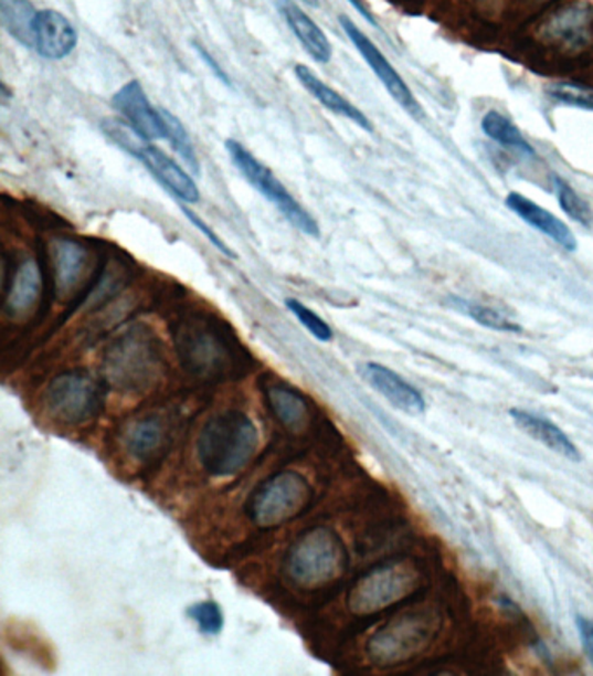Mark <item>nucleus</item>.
<instances>
[{"label": "nucleus", "mask_w": 593, "mask_h": 676, "mask_svg": "<svg viewBox=\"0 0 593 676\" xmlns=\"http://www.w3.org/2000/svg\"><path fill=\"white\" fill-rule=\"evenodd\" d=\"M258 445V429L251 418L226 411L205 423L197 441V456L209 475L232 477L250 465Z\"/></svg>", "instance_id": "nucleus-1"}, {"label": "nucleus", "mask_w": 593, "mask_h": 676, "mask_svg": "<svg viewBox=\"0 0 593 676\" xmlns=\"http://www.w3.org/2000/svg\"><path fill=\"white\" fill-rule=\"evenodd\" d=\"M347 563L343 541L328 527H314L290 547L286 571L296 587L316 590L341 578Z\"/></svg>", "instance_id": "nucleus-2"}, {"label": "nucleus", "mask_w": 593, "mask_h": 676, "mask_svg": "<svg viewBox=\"0 0 593 676\" xmlns=\"http://www.w3.org/2000/svg\"><path fill=\"white\" fill-rule=\"evenodd\" d=\"M225 148L229 151L230 160L239 169V172L246 178L247 183L260 196L265 197L283 214L284 220L290 226H295L305 235L319 239L320 226L316 218L311 216L310 212L299 204L295 197L290 196L289 190L284 187L283 181L278 180L268 166H265L258 157L251 154L237 139H226Z\"/></svg>", "instance_id": "nucleus-3"}, {"label": "nucleus", "mask_w": 593, "mask_h": 676, "mask_svg": "<svg viewBox=\"0 0 593 676\" xmlns=\"http://www.w3.org/2000/svg\"><path fill=\"white\" fill-rule=\"evenodd\" d=\"M311 497L314 490L301 473H275L251 494L247 515L254 526L274 529L304 514Z\"/></svg>", "instance_id": "nucleus-4"}, {"label": "nucleus", "mask_w": 593, "mask_h": 676, "mask_svg": "<svg viewBox=\"0 0 593 676\" xmlns=\"http://www.w3.org/2000/svg\"><path fill=\"white\" fill-rule=\"evenodd\" d=\"M416 569L411 563L381 566L368 572L348 593V609L357 615H371L401 602L417 587Z\"/></svg>", "instance_id": "nucleus-5"}, {"label": "nucleus", "mask_w": 593, "mask_h": 676, "mask_svg": "<svg viewBox=\"0 0 593 676\" xmlns=\"http://www.w3.org/2000/svg\"><path fill=\"white\" fill-rule=\"evenodd\" d=\"M434 614H407L392 621L369 640L368 656L378 666H393L416 656L437 632Z\"/></svg>", "instance_id": "nucleus-6"}, {"label": "nucleus", "mask_w": 593, "mask_h": 676, "mask_svg": "<svg viewBox=\"0 0 593 676\" xmlns=\"http://www.w3.org/2000/svg\"><path fill=\"white\" fill-rule=\"evenodd\" d=\"M44 405L57 423L81 424L98 414L102 391L91 376L66 372L51 381L44 393Z\"/></svg>", "instance_id": "nucleus-7"}, {"label": "nucleus", "mask_w": 593, "mask_h": 676, "mask_svg": "<svg viewBox=\"0 0 593 676\" xmlns=\"http://www.w3.org/2000/svg\"><path fill=\"white\" fill-rule=\"evenodd\" d=\"M156 350L141 339H124L105 360L108 383L120 391H147L159 376Z\"/></svg>", "instance_id": "nucleus-8"}, {"label": "nucleus", "mask_w": 593, "mask_h": 676, "mask_svg": "<svg viewBox=\"0 0 593 676\" xmlns=\"http://www.w3.org/2000/svg\"><path fill=\"white\" fill-rule=\"evenodd\" d=\"M340 25L343 32L347 33L350 42L356 45L360 56L364 57L369 68L373 70L374 75L380 78L381 84L385 87L386 93L392 96L393 102L402 106L411 117L422 118L425 115L423 114L422 105H420L413 91L405 84L398 70L393 68L392 63L386 60L385 54L378 50V45L350 18L340 17Z\"/></svg>", "instance_id": "nucleus-9"}, {"label": "nucleus", "mask_w": 593, "mask_h": 676, "mask_svg": "<svg viewBox=\"0 0 593 676\" xmlns=\"http://www.w3.org/2000/svg\"><path fill=\"white\" fill-rule=\"evenodd\" d=\"M180 355L184 366L201 378H223L234 371V353L208 330H189L181 335Z\"/></svg>", "instance_id": "nucleus-10"}, {"label": "nucleus", "mask_w": 593, "mask_h": 676, "mask_svg": "<svg viewBox=\"0 0 593 676\" xmlns=\"http://www.w3.org/2000/svg\"><path fill=\"white\" fill-rule=\"evenodd\" d=\"M112 105L141 138L147 139L150 144L157 139H166L165 118L160 110L153 108L144 87L136 78L124 84L114 94Z\"/></svg>", "instance_id": "nucleus-11"}, {"label": "nucleus", "mask_w": 593, "mask_h": 676, "mask_svg": "<svg viewBox=\"0 0 593 676\" xmlns=\"http://www.w3.org/2000/svg\"><path fill=\"white\" fill-rule=\"evenodd\" d=\"M541 35L553 44H561L569 50H580L592 41L593 4L586 0L571 2L557 9L544 21L540 29Z\"/></svg>", "instance_id": "nucleus-12"}, {"label": "nucleus", "mask_w": 593, "mask_h": 676, "mask_svg": "<svg viewBox=\"0 0 593 676\" xmlns=\"http://www.w3.org/2000/svg\"><path fill=\"white\" fill-rule=\"evenodd\" d=\"M359 372L366 383L378 391L383 399L389 400L393 408L410 416H420L425 412L426 402L422 393L390 367L378 362H366L359 367Z\"/></svg>", "instance_id": "nucleus-13"}, {"label": "nucleus", "mask_w": 593, "mask_h": 676, "mask_svg": "<svg viewBox=\"0 0 593 676\" xmlns=\"http://www.w3.org/2000/svg\"><path fill=\"white\" fill-rule=\"evenodd\" d=\"M78 33L72 21L56 9H42L33 23V50L39 56L57 62L77 47Z\"/></svg>", "instance_id": "nucleus-14"}, {"label": "nucleus", "mask_w": 593, "mask_h": 676, "mask_svg": "<svg viewBox=\"0 0 593 676\" xmlns=\"http://www.w3.org/2000/svg\"><path fill=\"white\" fill-rule=\"evenodd\" d=\"M133 157L144 163L150 175L181 202L195 204L201 199V190L197 187L192 176L184 171L172 157L166 156L160 148L150 145V141H145Z\"/></svg>", "instance_id": "nucleus-15"}, {"label": "nucleus", "mask_w": 593, "mask_h": 676, "mask_svg": "<svg viewBox=\"0 0 593 676\" xmlns=\"http://www.w3.org/2000/svg\"><path fill=\"white\" fill-rule=\"evenodd\" d=\"M505 205L516 216L528 223L531 229L538 230L544 236H549L550 241L561 245L569 253L576 251L578 241L573 230L569 229L568 224L561 218L555 216L553 212H550L549 209H544L543 205L537 204L534 200L519 192L508 193L507 199H505Z\"/></svg>", "instance_id": "nucleus-16"}, {"label": "nucleus", "mask_w": 593, "mask_h": 676, "mask_svg": "<svg viewBox=\"0 0 593 676\" xmlns=\"http://www.w3.org/2000/svg\"><path fill=\"white\" fill-rule=\"evenodd\" d=\"M278 13L283 14L290 32L295 33L299 44L310 54L311 60L317 63L331 62L332 45L328 35L311 20L304 9L299 8L293 0H274Z\"/></svg>", "instance_id": "nucleus-17"}, {"label": "nucleus", "mask_w": 593, "mask_h": 676, "mask_svg": "<svg viewBox=\"0 0 593 676\" xmlns=\"http://www.w3.org/2000/svg\"><path fill=\"white\" fill-rule=\"evenodd\" d=\"M295 75L299 84L305 87V91H308L324 108H328L331 114L338 115V117L352 120L360 129L373 133V123L369 120L368 115L359 110L353 103L348 102L338 91L329 87L322 78L317 77L314 70L308 68L307 65H296Z\"/></svg>", "instance_id": "nucleus-18"}, {"label": "nucleus", "mask_w": 593, "mask_h": 676, "mask_svg": "<svg viewBox=\"0 0 593 676\" xmlns=\"http://www.w3.org/2000/svg\"><path fill=\"white\" fill-rule=\"evenodd\" d=\"M508 414H510L511 420L516 423L517 429L522 430L526 435L540 442V444H543L544 447L550 448L553 453L569 461L581 460L576 445L552 421L547 420V418L534 416L531 412L516 408L510 409Z\"/></svg>", "instance_id": "nucleus-19"}, {"label": "nucleus", "mask_w": 593, "mask_h": 676, "mask_svg": "<svg viewBox=\"0 0 593 676\" xmlns=\"http://www.w3.org/2000/svg\"><path fill=\"white\" fill-rule=\"evenodd\" d=\"M266 400L275 418L289 432L301 433L307 430L310 409H308L307 399L295 388L286 387V384H272L266 388Z\"/></svg>", "instance_id": "nucleus-20"}, {"label": "nucleus", "mask_w": 593, "mask_h": 676, "mask_svg": "<svg viewBox=\"0 0 593 676\" xmlns=\"http://www.w3.org/2000/svg\"><path fill=\"white\" fill-rule=\"evenodd\" d=\"M41 270L38 261L25 260L18 266L13 282L6 294V310L11 315H25L35 305L41 293Z\"/></svg>", "instance_id": "nucleus-21"}, {"label": "nucleus", "mask_w": 593, "mask_h": 676, "mask_svg": "<svg viewBox=\"0 0 593 676\" xmlns=\"http://www.w3.org/2000/svg\"><path fill=\"white\" fill-rule=\"evenodd\" d=\"M166 436V424L159 418H141L127 426V453L136 460H150L165 447Z\"/></svg>", "instance_id": "nucleus-22"}, {"label": "nucleus", "mask_w": 593, "mask_h": 676, "mask_svg": "<svg viewBox=\"0 0 593 676\" xmlns=\"http://www.w3.org/2000/svg\"><path fill=\"white\" fill-rule=\"evenodd\" d=\"M86 251L74 241H57L54 244V277L57 293L65 296L77 286L83 275Z\"/></svg>", "instance_id": "nucleus-23"}, {"label": "nucleus", "mask_w": 593, "mask_h": 676, "mask_svg": "<svg viewBox=\"0 0 593 676\" xmlns=\"http://www.w3.org/2000/svg\"><path fill=\"white\" fill-rule=\"evenodd\" d=\"M480 127H483L484 135L493 139L499 147L517 151L519 156L526 157V159L537 157V150L531 147L528 139L520 133L519 127L511 123L507 115L499 114L496 110L487 112L483 117Z\"/></svg>", "instance_id": "nucleus-24"}, {"label": "nucleus", "mask_w": 593, "mask_h": 676, "mask_svg": "<svg viewBox=\"0 0 593 676\" xmlns=\"http://www.w3.org/2000/svg\"><path fill=\"white\" fill-rule=\"evenodd\" d=\"M39 11L29 0H0V21L6 32L25 47L33 50V23Z\"/></svg>", "instance_id": "nucleus-25"}, {"label": "nucleus", "mask_w": 593, "mask_h": 676, "mask_svg": "<svg viewBox=\"0 0 593 676\" xmlns=\"http://www.w3.org/2000/svg\"><path fill=\"white\" fill-rule=\"evenodd\" d=\"M166 124V139L171 144L172 150L177 151L178 157L183 160L184 166L190 169V172L201 175V162L197 157L195 147H193L192 138L189 130L184 129L180 118L169 112L168 108H159Z\"/></svg>", "instance_id": "nucleus-26"}, {"label": "nucleus", "mask_w": 593, "mask_h": 676, "mask_svg": "<svg viewBox=\"0 0 593 676\" xmlns=\"http://www.w3.org/2000/svg\"><path fill=\"white\" fill-rule=\"evenodd\" d=\"M553 187H555L557 202L561 205L562 211L565 212V216L571 218L574 223L581 224L585 229H592V205L568 181L562 180L559 176H553Z\"/></svg>", "instance_id": "nucleus-27"}, {"label": "nucleus", "mask_w": 593, "mask_h": 676, "mask_svg": "<svg viewBox=\"0 0 593 676\" xmlns=\"http://www.w3.org/2000/svg\"><path fill=\"white\" fill-rule=\"evenodd\" d=\"M456 305L463 308V311H465L468 317L474 318L475 323L487 327V329L499 330V332H520V330H522L519 324L505 317L501 311L495 310L491 306L479 305V303L462 302V299H458Z\"/></svg>", "instance_id": "nucleus-28"}, {"label": "nucleus", "mask_w": 593, "mask_h": 676, "mask_svg": "<svg viewBox=\"0 0 593 676\" xmlns=\"http://www.w3.org/2000/svg\"><path fill=\"white\" fill-rule=\"evenodd\" d=\"M550 99L561 105L573 106L581 110L593 112V89L574 82H555L547 87Z\"/></svg>", "instance_id": "nucleus-29"}, {"label": "nucleus", "mask_w": 593, "mask_h": 676, "mask_svg": "<svg viewBox=\"0 0 593 676\" xmlns=\"http://www.w3.org/2000/svg\"><path fill=\"white\" fill-rule=\"evenodd\" d=\"M187 612H189L190 620L199 627V632L204 633V635L216 636L223 632L225 617H223L220 605L213 600L193 603Z\"/></svg>", "instance_id": "nucleus-30"}, {"label": "nucleus", "mask_w": 593, "mask_h": 676, "mask_svg": "<svg viewBox=\"0 0 593 676\" xmlns=\"http://www.w3.org/2000/svg\"><path fill=\"white\" fill-rule=\"evenodd\" d=\"M287 310L290 314L295 315L298 318V323L305 327V329L310 332L314 338L319 339V341H331L332 339V329L329 327V324L324 320L322 317L316 314V311L310 310L307 305L298 302L295 298L286 299Z\"/></svg>", "instance_id": "nucleus-31"}, {"label": "nucleus", "mask_w": 593, "mask_h": 676, "mask_svg": "<svg viewBox=\"0 0 593 676\" xmlns=\"http://www.w3.org/2000/svg\"><path fill=\"white\" fill-rule=\"evenodd\" d=\"M181 211H183V214L184 216H187V220H189L190 223H192L193 226H195V229L199 230V232H201L202 235H204L205 239H208V241L211 242V244H213L214 247L218 249V251H220V253H223L225 254V256L232 257V260H234V251H232V249H230L229 245L225 244V242L221 241L220 236H218L216 233L211 230V226H208V224H205L204 221L201 220V218L197 216L195 212L190 211V209L184 208V205H181Z\"/></svg>", "instance_id": "nucleus-32"}, {"label": "nucleus", "mask_w": 593, "mask_h": 676, "mask_svg": "<svg viewBox=\"0 0 593 676\" xmlns=\"http://www.w3.org/2000/svg\"><path fill=\"white\" fill-rule=\"evenodd\" d=\"M576 627L581 645L585 648L586 657L593 666V621L586 620L585 615H576Z\"/></svg>", "instance_id": "nucleus-33"}, {"label": "nucleus", "mask_w": 593, "mask_h": 676, "mask_svg": "<svg viewBox=\"0 0 593 676\" xmlns=\"http://www.w3.org/2000/svg\"><path fill=\"white\" fill-rule=\"evenodd\" d=\"M193 50H195L197 54L201 56V60L205 63V66H208V68L211 70V72H213V74L216 75V77L220 78V81L223 82L225 86L232 87V81H230V77L229 75H226L225 70L221 68L220 63L214 60L213 54L209 53L205 47H202L199 42H193Z\"/></svg>", "instance_id": "nucleus-34"}, {"label": "nucleus", "mask_w": 593, "mask_h": 676, "mask_svg": "<svg viewBox=\"0 0 593 676\" xmlns=\"http://www.w3.org/2000/svg\"><path fill=\"white\" fill-rule=\"evenodd\" d=\"M305 2H307V4L314 6V8H317V6H319V0H305Z\"/></svg>", "instance_id": "nucleus-35"}]
</instances>
